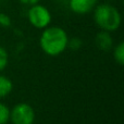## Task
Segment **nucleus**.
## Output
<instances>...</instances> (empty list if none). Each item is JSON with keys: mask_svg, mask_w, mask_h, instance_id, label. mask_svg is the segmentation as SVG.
<instances>
[{"mask_svg": "<svg viewBox=\"0 0 124 124\" xmlns=\"http://www.w3.org/2000/svg\"><path fill=\"white\" fill-rule=\"evenodd\" d=\"M69 36L60 26H47L39 37V46L46 54L56 57L68 48Z\"/></svg>", "mask_w": 124, "mask_h": 124, "instance_id": "1", "label": "nucleus"}, {"mask_svg": "<svg viewBox=\"0 0 124 124\" xmlns=\"http://www.w3.org/2000/svg\"><path fill=\"white\" fill-rule=\"evenodd\" d=\"M93 12L95 23L101 31L111 33L120 27L122 21L121 13L114 6L109 3H98Z\"/></svg>", "mask_w": 124, "mask_h": 124, "instance_id": "2", "label": "nucleus"}, {"mask_svg": "<svg viewBox=\"0 0 124 124\" xmlns=\"http://www.w3.org/2000/svg\"><path fill=\"white\" fill-rule=\"evenodd\" d=\"M27 19L31 25L38 30H44L51 23V13L43 4H33L27 12Z\"/></svg>", "mask_w": 124, "mask_h": 124, "instance_id": "3", "label": "nucleus"}, {"mask_svg": "<svg viewBox=\"0 0 124 124\" xmlns=\"http://www.w3.org/2000/svg\"><path fill=\"white\" fill-rule=\"evenodd\" d=\"M35 110L26 102H20L10 109V121L12 124H34Z\"/></svg>", "mask_w": 124, "mask_h": 124, "instance_id": "4", "label": "nucleus"}, {"mask_svg": "<svg viewBox=\"0 0 124 124\" xmlns=\"http://www.w3.org/2000/svg\"><path fill=\"white\" fill-rule=\"evenodd\" d=\"M98 3L99 0H70L69 7L72 12L84 15L92 12Z\"/></svg>", "mask_w": 124, "mask_h": 124, "instance_id": "5", "label": "nucleus"}, {"mask_svg": "<svg viewBox=\"0 0 124 124\" xmlns=\"http://www.w3.org/2000/svg\"><path fill=\"white\" fill-rule=\"evenodd\" d=\"M96 45L99 49L103 50V51H108L111 49L113 46V39H112L110 33L106 32V31H100L96 35Z\"/></svg>", "mask_w": 124, "mask_h": 124, "instance_id": "6", "label": "nucleus"}, {"mask_svg": "<svg viewBox=\"0 0 124 124\" xmlns=\"http://www.w3.org/2000/svg\"><path fill=\"white\" fill-rule=\"evenodd\" d=\"M13 89V83L4 75H0V99L6 98Z\"/></svg>", "mask_w": 124, "mask_h": 124, "instance_id": "7", "label": "nucleus"}, {"mask_svg": "<svg viewBox=\"0 0 124 124\" xmlns=\"http://www.w3.org/2000/svg\"><path fill=\"white\" fill-rule=\"evenodd\" d=\"M10 121V108L3 102H0V124H7Z\"/></svg>", "mask_w": 124, "mask_h": 124, "instance_id": "8", "label": "nucleus"}, {"mask_svg": "<svg viewBox=\"0 0 124 124\" xmlns=\"http://www.w3.org/2000/svg\"><path fill=\"white\" fill-rule=\"evenodd\" d=\"M113 56H114L116 61L120 65H122L124 63V44L123 43H120L116 46L114 51H113Z\"/></svg>", "mask_w": 124, "mask_h": 124, "instance_id": "9", "label": "nucleus"}, {"mask_svg": "<svg viewBox=\"0 0 124 124\" xmlns=\"http://www.w3.org/2000/svg\"><path fill=\"white\" fill-rule=\"evenodd\" d=\"M9 63V54L2 46H0V72L7 68Z\"/></svg>", "mask_w": 124, "mask_h": 124, "instance_id": "10", "label": "nucleus"}, {"mask_svg": "<svg viewBox=\"0 0 124 124\" xmlns=\"http://www.w3.org/2000/svg\"><path fill=\"white\" fill-rule=\"evenodd\" d=\"M11 25V19L6 13H0V26L1 27H9Z\"/></svg>", "mask_w": 124, "mask_h": 124, "instance_id": "11", "label": "nucleus"}, {"mask_svg": "<svg viewBox=\"0 0 124 124\" xmlns=\"http://www.w3.org/2000/svg\"><path fill=\"white\" fill-rule=\"evenodd\" d=\"M82 45V41L79 40L78 38H73L72 40L69 39V43H68V47H71V49H74L77 50Z\"/></svg>", "mask_w": 124, "mask_h": 124, "instance_id": "12", "label": "nucleus"}, {"mask_svg": "<svg viewBox=\"0 0 124 124\" xmlns=\"http://www.w3.org/2000/svg\"><path fill=\"white\" fill-rule=\"evenodd\" d=\"M21 3L25 4V6H33V4H36V3H39L40 0H19Z\"/></svg>", "mask_w": 124, "mask_h": 124, "instance_id": "13", "label": "nucleus"}]
</instances>
